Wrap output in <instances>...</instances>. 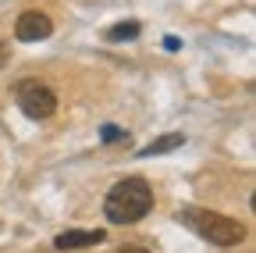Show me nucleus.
<instances>
[{
  "instance_id": "nucleus-7",
  "label": "nucleus",
  "mask_w": 256,
  "mask_h": 253,
  "mask_svg": "<svg viewBox=\"0 0 256 253\" xmlns=\"http://www.w3.org/2000/svg\"><path fill=\"white\" fill-rule=\"evenodd\" d=\"M139 33H142V25H139L136 18H128V22H121V25H110L107 33H104V40H107V43H121V40H139Z\"/></svg>"
},
{
  "instance_id": "nucleus-2",
  "label": "nucleus",
  "mask_w": 256,
  "mask_h": 253,
  "mask_svg": "<svg viewBox=\"0 0 256 253\" xmlns=\"http://www.w3.org/2000/svg\"><path fill=\"white\" fill-rule=\"evenodd\" d=\"M182 221L200 232L203 239H210L214 246H238L246 239V225L228 214H217V210H206V207H185L182 210Z\"/></svg>"
},
{
  "instance_id": "nucleus-4",
  "label": "nucleus",
  "mask_w": 256,
  "mask_h": 253,
  "mask_svg": "<svg viewBox=\"0 0 256 253\" xmlns=\"http://www.w3.org/2000/svg\"><path fill=\"white\" fill-rule=\"evenodd\" d=\"M50 33H54V22H50V15H43V11H22L18 22H14V40H18V43H40V40H46Z\"/></svg>"
},
{
  "instance_id": "nucleus-6",
  "label": "nucleus",
  "mask_w": 256,
  "mask_h": 253,
  "mask_svg": "<svg viewBox=\"0 0 256 253\" xmlns=\"http://www.w3.org/2000/svg\"><path fill=\"white\" fill-rule=\"evenodd\" d=\"M178 146H185V136H182V132H168V136H160V139L146 143V146L139 150V157H156V153H171V150H178Z\"/></svg>"
},
{
  "instance_id": "nucleus-3",
  "label": "nucleus",
  "mask_w": 256,
  "mask_h": 253,
  "mask_svg": "<svg viewBox=\"0 0 256 253\" xmlns=\"http://www.w3.org/2000/svg\"><path fill=\"white\" fill-rule=\"evenodd\" d=\"M14 97H18L22 114H25V118H32V121H46V118H54V114H57V93H54L50 86H43L40 79L22 82Z\"/></svg>"
},
{
  "instance_id": "nucleus-5",
  "label": "nucleus",
  "mask_w": 256,
  "mask_h": 253,
  "mask_svg": "<svg viewBox=\"0 0 256 253\" xmlns=\"http://www.w3.org/2000/svg\"><path fill=\"white\" fill-rule=\"evenodd\" d=\"M107 235H104V228H92V232H78V228H72V232H60L57 239H54V249H82V246H100Z\"/></svg>"
},
{
  "instance_id": "nucleus-1",
  "label": "nucleus",
  "mask_w": 256,
  "mask_h": 253,
  "mask_svg": "<svg viewBox=\"0 0 256 253\" xmlns=\"http://www.w3.org/2000/svg\"><path fill=\"white\" fill-rule=\"evenodd\" d=\"M150 210H153V189L139 175L114 182L104 200V217L110 225H132V221H142Z\"/></svg>"
},
{
  "instance_id": "nucleus-8",
  "label": "nucleus",
  "mask_w": 256,
  "mask_h": 253,
  "mask_svg": "<svg viewBox=\"0 0 256 253\" xmlns=\"http://www.w3.org/2000/svg\"><path fill=\"white\" fill-rule=\"evenodd\" d=\"M121 136H124L121 129H114V125H104V143H118Z\"/></svg>"
},
{
  "instance_id": "nucleus-10",
  "label": "nucleus",
  "mask_w": 256,
  "mask_h": 253,
  "mask_svg": "<svg viewBox=\"0 0 256 253\" xmlns=\"http://www.w3.org/2000/svg\"><path fill=\"white\" fill-rule=\"evenodd\" d=\"M118 253H150V249H142V246H121Z\"/></svg>"
},
{
  "instance_id": "nucleus-9",
  "label": "nucleus",
  "mask_w": 256,
  "mask_h": 253,
  "mask_svg": "<svg viewBox=\"0 0 256 253\" xmlns=\"http://www.w3.org/2000/svg\"><path fill=\"white\" fill-rule=\"evenodd\" d=\"M8 61H11V43H4V40H0V68H4Z\"/></svg>"
}]
</instances>
